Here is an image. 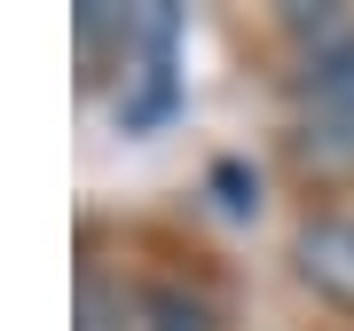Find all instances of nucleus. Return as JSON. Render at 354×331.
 <instances>
[{
  "label": "nucleus",
  "mask_w": 354,
  "mask_h": 331,
  "mask_svg": "<svg viewBox=\"0 0 354 331\" xmlns=\"http://www.w3.org/2000/svg\"><path fill=\"white\" fill-rule=\"evenodd\" d=\"M127 331H213V307L181 284H142L127 292Z\"/></svg>",
  "instance_id": "nucleus-3"
},
{
  "label": "nucleus",
  "mask_w": 354,
  "mask_h": 331,
  "mask_svg": "<svg viewBox=\"0 0 354 331\" xmlns=\"http://www.w3.org/2000/svg\"><path fill=\"white\" fill-rule=\"evenodd\" d=\"M291 268H299V284L330 307H354V213H315L299 221V237H291Z\"/></svg>",
  "instance_id": "nucleus-1"
},
{
  "label": "nucleus",
  "mask_w": 354,
  "mask_h": 331,
  "mask_svg": "<svg viewBox=\"0 0 354 331\" xmlns=\"http://www.w3.org/2000/svg\"><path fill=\"white\" fill-rule=\"evenodd\" d=\"M299 111H315V118H339V127H354V32L307 55V87H299Z\"/></svg>",
  "instance_id": "nucleus-2"
},
{
  "label": "nucleus",
  "mask_w": 354,
  "mask_h": 331,
  "mask_svg": "<svg viewBox=\"0 0 354 331\" xmlns=\"http://www.w3.org/2000/svg\"><path fill=\"white\" fill-rule=\"evenodd\" d=\"M79 331H127V292H111L102 276L79 284Z\"/></svg>",
  "instance_id": "nucleus-5"
},
{
  "label": "nucleus",
  "mask_w": 354,
  "mask_h": 331,
  "mask_svg": "<svg viewBox=\"0 0 354 331\" xmlns=\"http://www.w3.org/2000/svg\"><path fill=\"white\" fill-rule=\"evenodd\" d=\"M291 150H299V166H307V174H323V181H346V174H354V127H339V118L299 111Z\"/></svg>",
  "instance_id": "nucleus-4"
}]
</instances>
